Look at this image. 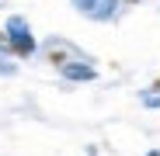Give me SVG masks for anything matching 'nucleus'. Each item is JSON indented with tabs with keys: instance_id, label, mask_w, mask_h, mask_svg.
I'll list each match as a JSON object with an SVG mask.
<instances>
[{
	"instance_id": "obj_1",
	"label": "nucleus",
	"mask_w": 160,
	"mask_h": 156,
	"mask_svg": "<svg viewBox=\"0 0 160 156\" xmlns=\"http://www.w3.org/2000/svg\"><path fill=\"white\" fill-rule=\"evenodd\" d=\"M7 52H14L21 59H28L35 52V38L28 31V24H24V17H11L7 21Z\"/></svg>"
},
{
	"instance_id": "obj_2",
	"label": "nucleus",
	"mask_w": 160,
	"mask_h": 156,
	"mask_svg": "<svg viewBox=\"0 0 160 156\" xmlns=\"http://www.w3.org/2000/svg\"><path fill=\"white\" fill-rule=\"evenodd\" d=\"M45 59H49L52 66H59V69H66L70 63H84L80 52H77L73 45H66V42H49V45H45Z\"/></svg>"
},
{
	"instance_id": "obj_3",
	"label": "nucleus",
	"mask_w": 160,
	"mask_h": 156,
	"mask_svg": "<svg viewBox=\"0 0 160 156\" xmlns=\"http://www.w3.org/2000/svg\"><path fill=\"white\" fill-rule=\"evenodd\" d=\"M63 76L66 80H94V66H87V59L84 63H70L63 69Z\"/></svg>"
},
{
	"instance_id": "obj_4",
	"label": "nucleus",
	"mask_w": 160,
	"mask_h": 156,
	"mask_svg": "<svg viewBox=\"0 0 160 156\" xmlns=\"http://www.w3.org/2000/svg\"><path fill=\"white\" fill-rule=\"evenodd\" d=\"M115 4H136V0H115Z\"/></svg>"
},
{
	"instance_id": "obj_5",
	"label": "nucleus",
	"mask_w": 160,
	"mask_h": 156,
	"mask_svg": "<svg viewBox=\"0 0 160 156\" xmlns=\"http://www.w3.org/2000/svg\"><path fill=\"white\" fill-rule=\"evenodd\" d=\"M153 90H160V80H157V83H153Z\"/></svg>"
}]
</instances>
